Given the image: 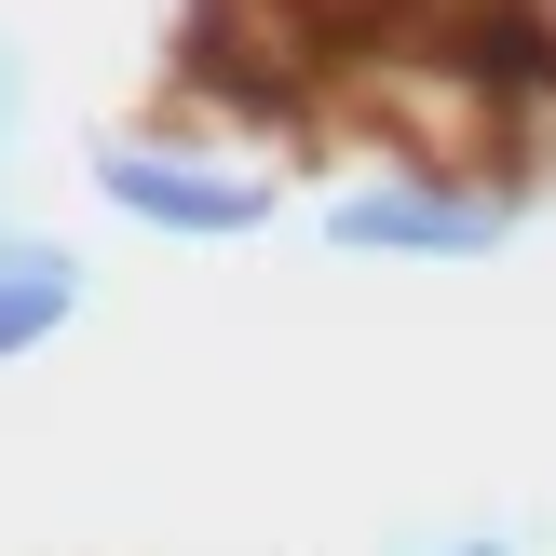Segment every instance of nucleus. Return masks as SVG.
Returning a JSON list of instances; mask_svg holds the SVG:
<instances>
[{
  "instance_id": "nucleus-1",
  "label": "nucleus",
  "mask_w": 556,
  "mask_h": 556,
  "mask_svg": "<svg viewBox=\"0 0 556 556\" xmlns=\"http://www.w3.org/2000/svg\"><path fill=\"white\" fill-rule=\"evenodd\" d=\"M81 190H96L123 231L163 244H258L286 217V177L244 163L231 136H177V123H123V136H81Z\"/></svg>"
},
{
  "instance_id": "nucleus-4",
  "label": "nucleus",
  "mask_w": 556,
  "mask_h": 556,
  "mask_svg": "<svg viewBox=\"0 0 556 556\" xmlns=\"http://www.w3.org/2000/svg\"><path fill=\"white\" fill-rule=\"evenodd\" d=\"M380 556H530V530H503V516H476V530H407Z\"/></svg>"
},
{
  "instance_id": "nucleus-3",
  "label": "nucleus",
  "mask_w": 556,
  "mask_h": 556,
  "mask_svg": "<svg viewBox=\"0 0 556 556\" xmlns=\"http://www.w3.org/2000/svg\"><path fill=\"white\" fill-rule=\"evenodd\" d=\"M81 313H96V258H81L68 231H14V217H0V367L54 353Z\"/></svg>"
},
{
  "instance_id": "nucleus-5",
  "label": "nucleus",
  "mask_w": 556,
  "mask_h": 556,
  "mask_svg": "<svg viewBox=\"0 0 556 556\" xmlns=\"http://www.w3.org/2000/svg\"><path fill=\"white\" fill-rule=\"evenodd\" d=\"M27 109H41V68H27V41H14V27H0V150H14V136H27Z\"/></svg>"
},
{
  "instance_id": "nucleus-2",
  "label": "nucleus",
  "mask_w": 556,
  "mask_h": 556,
  "mask_svg": "<svg viewBox=\"0 0 556 556\" xmlns=\"http://www.w3.org/2000/svg\"><path fill=\"white\" fill-rule=\"evenodd\" d=\"M313 231H326V258H421V271H476V258H503L516 231H530V190L503 177V163H421V150H394L380 177H353V190H326L313 204Z\"/></svg>"
}]
</instances>
